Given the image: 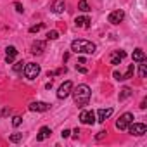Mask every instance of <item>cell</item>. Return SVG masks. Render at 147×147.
Instances as JSON below:
<instances>
[{"instance_id": "52a82bcc", "label": "cell", "mask_w": 147, "mask_h": 147, "mask_svg": "<svg viewBox=\"0 0 147 147\" xmlns=\"http://www.w3.org/2000/svg\"><path fill=\"white\" fill-rule=\"evenodd\" d=\"M80 121H82L83 125H94V123H95V113L83 109V111L80 113Z\"/></svg>"}, {"instance_id": "484cf974", "label": "cell", "mask_w": 147, "mask_h": 147, "mask_svg": "<svg viewBox=\"0 0 147 147\" xmlns=\"http://www.w3.org/2000/svg\"><path fill=\"white\" fill-rule=\"evenodd\" d=\"M21 123H23V118H21V116H14V118H12V126H16V128H18Z\"/></svg>"}, {"instance_id": "30bf717a", "label": "cell", "mask_w": 147, "mask_h": 147, "mask_svg": "<svg viewBox=\"0 0 147 147\" xmlns=\"http://www.w3.org/2000/svg\"><path fill=\"white\" fill-rule=\"evenodd\" d=\"M125 57H126V52H125V50H114V52L111 54V64L118 66Z\"/></svg>"}, {"instance_id": "ac0fdd59", "label": "cell", "mask_w": 147, "mask_h": 147, "mask_svg": "<svg viewBox=\"0 0 147 147\" xmlns=\"http://www.w3.org/2000/svg\"><path fill=\"white\" fill-rule=\"evenodd\" d=\"M133 73H135V67H133V64H130V66H128V71L125 73V75H121V80H128V78H131V76H133Z\"/></svg>"}, {"instance_id": "4316f807", "label": "cell", "mask_w": 147, "mask_h": 147, "mask_svg": "<svg viewBox=\"0 0 147 147\" xmlns=\"http://www.w3.org/2000/svg\"><path fill=\"white\" fill-rule=\"evenodd\" d=\"M14 7H16V11H18L19 14L24 11V9H23V5H21V2H14Z\"/></svg>"}, {"instance_id": "2e32d148", "label": "cell", "mask_w": 147, "mask_h": 147, "mask_svg": "<svg viewBox=\"0 0 147 147\" xmlns=\"http://www.w3.org/2000/svg\"><path fill=\"white\" fill-rule=\"evenodd\" d=\"M131 59H133V62H142V61H145L144 50H142V49H135L133 54H131Z\"/></svg>"}, {"instance_id": "83f0119b", "label": "cell", "mask_w": 147, "mask_h": 147, "mask_svg": "<svg viewBox=\"0 0 147 147\" xmlns=\"http://www.w3.org/2000/svg\"><path fill=\"white\" fill-rule=\"evenodd\" d=\"M69 133H71L69 130H62V133H61V135H62V138H67V137H69Z\"/></svg>"}, {"instance_id": "7a4b0ae2", "label": "cell", "mask_w": 147, "mask_h": 147, "mask_svg": "<svg viewBox=\"0 0 147 147\" xmlns=\"http://www.w3.org/2000/svg\"><path fill=\"white\" fill-rule=\"evenodd\" d=\"M95 43L88 42V40H73L71 42V50L75 54H94L95 52Z\"/></svg>"}, {"instance_id": "8fae6325", "label": "cell", "mask_w": 147, "mask_h": 147, "mask_svg": "<svg viewBox=\"0 0 147 147\" xmlns=\"http://www.w3.org/2000/svg\"><path fill=\"white\" fill-rule=\"evenodd\" d=\"M16 55H18V50H16V47H7L5 49V62L7 64H12L14 62V59H16Z\"/></svg>"}, {"instance_id": "7402d4cb", "label": "cell", "mask_w": 147, "mask_h": 147, "mask_svg": "<svg viewBox=\"0 0 147 147\" xmlns=\"http://www.w3.org/2000/svg\"><path fill=\"white\" fill-rule=\"evenodd\" d=\"M43 28H45V24H43V23L35 24V26H31V28H30V33H38V31H40V30H43Z\"/></svg>"}, {"instance_id": "5b68a950", "label": "cell", "mask_w": 147, "mask_h": 147, "mask_svg": "<svg viewBox=\"0 0 147 147\" xmlns=\"http://www.w3.org/2000/svg\"><path fill=\"white\" fill-rule=\"evenodd\" d=\"M126 130H128L131 135H137V137H138V135L147 133V126H145L144 123H133V121H131V123L128 125V128H126Z\"/></svg>"}, {"instance_id": "6da1fadb", "label": "cell", "mask_w": 147, "mask_h": 147, "mask_svg": "<svg viewBox=\"0 0 147 147\" xmlns=\"http://www.w3.org/2000/svg\"><path fill=\"white\" fill-rule=\"evenodd\" d=\"M71 94H73V99H75V104L78 107H83V106L88 104L90 95H92V90H90L88 85H78L76 88L71 90Z\"/></svg>"}, {"instance_id": "ffe728a7", "label": "cell", "mask_w": 147, "mask_h": 147, "mask_svg": "<svg viewBox=\"0 0 147 147\" xmlns=\"http://www.w3.org/2000/svg\"><path fill=\"white\" fill-rule=\"evenodd\" d=\"M131 95V90L128 88V87H125L123 90H121V94H119V100H125V99H128Z\"/></svg>"}, {"instance_id": "e0dca14e", "label": "cell", "mask_w": 147, "mask_h": 147, "mask_svg": "<svg viewBox=\"0 0 147 147\" xmlns=\"http://www.w3.org/2000/svg\"><path fill=\"white\" fill-rule=\"evenodd\" d=\"M64 7H66V2H64V0H55V4L52 5V11H54L55 14H61V12H64Z\"/></svg>"}, {"instance_id": "f1b7e54d", "label": "cell", "mask_w": 147, "mask_h": 147, "mask_svg": "<svg viewBox=\"0 0 147 147\" xmlns=\"http://www.w3.org/2000/svg\"><path fill=\"white\" fill-rule=\"evenodd\" d=\"M5 114H11V109H4L2 111V116H5Z\"/></svg>"}, {"instance_id": "277c9868", "label": "cell", "mask_w": 147, "mask_h": 147, "mask_svg": "<svg viewBox=\"0 0 147 147\" xmlns=\"http://www.w3.org/2000/svg\"><path fill=\"white\" fill-rule=\"evenodd\" d=\"M131 121H133V114H131V113H125V114H121V116H119V119L116 121V128H118V130H121V131H125Z\"/></svg>"}, {"instance_id": "d4e9b609", "label": "cell", "mask_w": 147, "mask_h": 147, "mask_svg": "<svg viewBox=\"0 0 147 147\" xmlns=\"http://www.w3.org/2000/svg\"><path fill=\"white\" fill-rule=\"evenodd\" d=\"M145 75H147V67H145V61H142L140 62V78H145Z\"/></svg>"}, {"instance_id": "3957f363", "label": "cell", "mask_w": 147, "mask_h": 147, "mask_svg": "<svg viewBox=\"0 0 147 147\" xmlns=\"http://www.w3.org/2000/svg\"><path fill=\"white\" fill-rule=\"evenodd\" d=\"M23 73H24V76H26L28 80H35V78L40 75V66H38L36 62H26Z\"/></svg>"}, {"instance_id": "9c48e42d", "label": "cell", "mask_w": 147, "mask_h": 147, "mask_svg": "<svg viewBox=\"0 0 147 147\" xmlns=\"http://www.w3.org/2000/svg\"><path fill=\"white\" fill-rule=\"evenodd\" d=\"M50 109V104L47 102H31L30 104V111H36V113H45Z\"/></svg>"}, {"instance_id": "4fadbf2b", "label": "cell", "mask_w": 147, "mask_h": 147, "mask_svg": "<svg viewBox=\"0 0 147 147\" xmlns=\"http://www.w3.org/2000/svg\"><path fill=\"white\" fill-rule=\"evenodd\" d=\"M43 50H45V42H42V40L33 42V45H31V54L38 55V54H42Z\"/></svg>"}, {"instance_id": "f546056e", "label": "cell", "mask_w": 147, "mask_h": 147, "mask_svg": "<svg viewBox=\"0 0 147 147\" xmlns=\"http://www.w3.org/2000/svg\"><path fill=\"white\" fill-rule=\"evenodd\" d=\"M106 133H107V131H99V135H97V138H102V137H104Z\"/></svg>"}, {"instance_id": "44dd1931", "label": "cell", "mask_w": 147, "mask_h": 147, "mask_svg": "<svg viewBox=\"0 0 147 147\" xmlns=\"http://www.w3.org/2000/svg\"><path fill=\"white\" fill-rule=\"evenodd\" d=\"M23 64H24L23 61L16 62V64H14V73H18V75H19V73H23V69H24V66H23Z\"/></svg>"}, {"instance_id": "ba28073f", "label": "cell", "mask_w": 147, "mask_h": 147, "mask_svg": "<svg viewBox=\"0 0 147 147\" xmlns=\"http://www.w3.org/2000/svg\"><path fill=\"white\" fill-rule=\"evenodd\" d=\"M123 19H125V12H123L121 9H118V11H113V12L107 16V21H109L111 24H119Z\"/></svg>"}, {"instance_id": "603a6c76", "label": "cell", "mask_w": 147, "mask_h": 147, "mask_svg": "<svg viewBox=\"0 0 147 147\" xmlns=\"http://www.w3.org/2000/svg\"><path fill=\"white\" fill-rule=\"evenodd\" d=\"M57 38H59V31L52 30V31H49V33H47V40H57Z\"/></svg>"}, {"instance_id": "8992f818", "label": "cell", "mask_w": 147, "mask_h": 147, "mask_svg": "<svg viewBox=\"0 0 147 147\" xmlns=\"http://www.w3.org/2000/svg\"><path fill=\"white\" fill-rule=\"evenodd\" d=\"M71 90H73V83L67 80V82H64L61 87H59V90H57V99H66L67 95H71Z\"/></svg>"}, {"instance_id": "cb8c5ba5", "label": "cell", "mask_w": 147, "mask_h": 147, "mask_svg": "<svg viewBox=\"0 0 147 147\" xmlns=\"http://www.w3.org/2000/svg\"><path fill=\"white\" fill-rule=\"evenodd\" d=\"M21 138H23V133H12V135L9 137V140H11V142H14V144H16V142H19Z\"/></svg>"}, {"instance_id": "5bb4252c", "label": "cell", "mask_w": 147, "mask_h": 147, "mask_svg": "<svg viewBox=\"0 0 147 147\" xmlns=\"http://www.w3.org/2000/svg\"><path fill=\"white\" fill-rule=\"evenodd\" d=\"M50 135H52V130H50L49 126H42V128H40V131H38V135H36V140H38V142H42V140L49 138Z\"/></svg>"}, {"instance_id": "9a60e30c", "label": "cell", "mask_w": 147, "mask_h": 147, "mask_svg": "<svg viewBox=\"0 0 147 147\" xmlns=\"http://www.w3.org/2000/svg\"><path fill=\"white\" fill-rule=\"evenodd\" d=\"M75 24L78 28H88L90 26V18L88 16H80V18L75 19Z\"/></svg>"}, {"instance_id": "7c38bea8", "label": "cell", "mask_w": 147, "mask_h": 147, "mask_svg": "<svg viewBox=\"0 0 147 147\" xmlns=\"http://www.w3.org/2000/svg\"><path fill=\"white\" fill-rule=\"evenodd\" d=\"M113 114V107H107V109H99L97 111V121L99 123H104L109 116Z\"/></svg>"}, {"instance_id": "d6986e66", "label": "cell", "mask_w": 147, "mask_h": 147, "mask_svg": "<svg viewBox=\"0 0 147 147\" xmlns=\"http://www.w3.org/2000/svg\"><path fill=\"white\" fill-rule=\"evenodd\" d=\"M78 9H80L82 12H88V11H90L88 2H87V0H80V2H78Z\"/></svg>"}]
</instances>
